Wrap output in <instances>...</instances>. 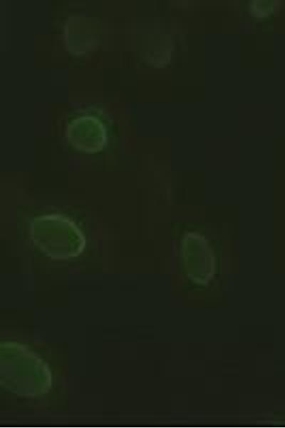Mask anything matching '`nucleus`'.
<instances>
[{
    "label": "nucleus",
    "mask_w": 285,
    "mask_h": 428,
    "mask_svg": "<svg viewBox=\"0 0 285 428\" xmlns=\"http://www.w3.org/2000/svg\"><path fill=\"white\" fill-rule=\"evenodd\" d=\"M31 235L39 249L56 259L76 256L85 245L84 238L76 225L61 215L36 218L31 224Z\"/></svg>",
    "instance_id": "f257e3e1"
},
{
    "label": "nucleus",
    "mask_w": 285,
    "mask_h": 428,
    "mask_svg": "<svg viewBox=\"0 0 285 428\" xmlns=\"http://www.w3.org/2000/svg\"><path fill=\"white\" fill-rule=\"evenodd\" d=\"M86 118V122L81 121L77 124L76 131L69 133V139L78 149L84 152H97L100 150L105 142V135L103 126L97 120Z\"/></svg>",
    "instance_id": "f03ea898"
}]
</instances>
